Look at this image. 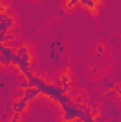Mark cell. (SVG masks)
Instances as JSON below:
<instances>
[{"mask_svg": "<svg viewBox=\"0 0 121 122\" xmlns=\"http://www.w3.org/2000/svg\"><path fill=\"white\" fill-rule=\"evenodd\" d=\"M77 1H81V3H84V4H87L88 7H91V9H95V3L93 1V0H71L70 3H68V6L71 7L74 3H77Z\"/></svg>", "mask_w": 121, "mask_h": 122, "instance_id": "6da1fadb", "label": "cell"}]
</instances>
